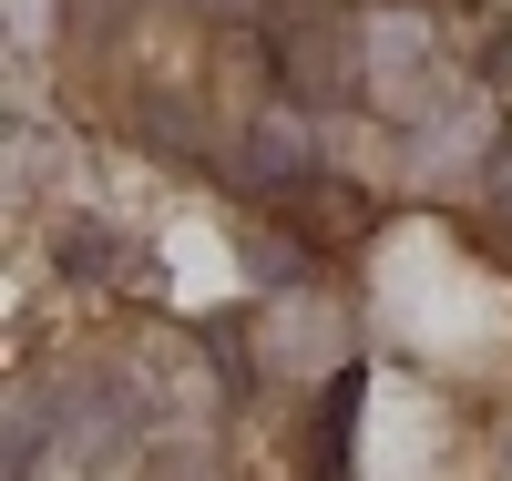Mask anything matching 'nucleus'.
I'll use <instances>...</instances> for the list:
<instances>
[{
	"mask_svg": "<svg viewBox=\"0 0 512 481\" xmlns=\"http://www.w3.org/2000/svg\"><path fill=\"white\" fill-rule=\"evenodd\" d=\"M195 11H216V21H236V11H256V0H195Z\"/></svg>",
	"mask_w": 512,
	"mask_h": 481,
	"instance_id": "nucleus-3",
	"label": "nucleus"
},
{
	"mask_svg": "<svg viewBox=\"0 0 512 481\" xmlns=\"http://www.w3.org/2000/svg\"><path fill=\"white\" fill-rule=\"evenodd\" d=\"M277 72H287L297 103L349 93V31H338V21H318V31H277Z\"/></svg>",
	"mask_w": 512,
	"mask_h": 481,
	"instance_id": "nucleus-1",
	"label": "nucleus"
},
{
	"mask_svg": "<svg viewBox=\"0 0 512 481\" xmlns=\"http://www.w3.org/2000/svg\"><path fill=\"white\" fill-rule=\"evenodd\" d=\"M482 205H492V215H502V226H512V134H502V154L482 164Z\"/></svg>",
	"mask_w": 512,
	"mask_h": 481,
	"instance_id": "nucleus-2",
	"label": "nucleus"
}]
</instances>
